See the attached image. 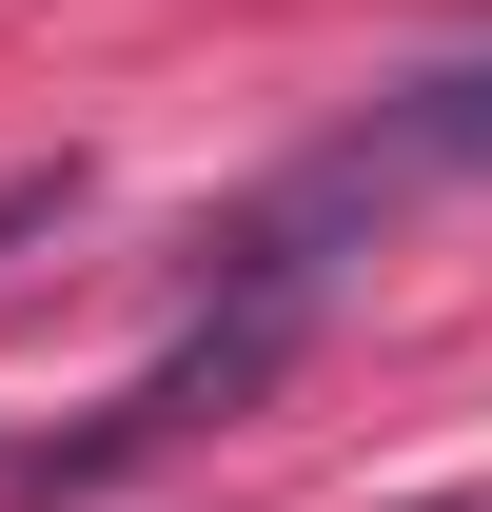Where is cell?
<instances>
[{
  "instance_id": "cell-1",
  "label": "cell",
  "mask_w": 492,
  "mask_h": 512,
  "mask_svg": "<svg viewBox=\"0 0 492 512\" xmlns=\"http://www.w3.org/2000/svg\"><path fill=\"white\" fill-rule=\"evenodd\" d=\"M335 178H492V40H473V60H433V79H394V99L355 119Z\"/></svg>"
},
{
  "instance_id": "cell-2",
  "label": "cell",
  "mask_w": 492,
  "mask_h": 512,
  "mask_svg": "<svg viewBox=\"0 0 492 512\" xmlns=\"http://www.w3.org/2000/svg\"><path fill=\"white\" fill-rule=\"evenodd\" d=\"M60 217H79V158H40V178H0V256H20V237H60Z\"/></svg>"
}]
</instances>
